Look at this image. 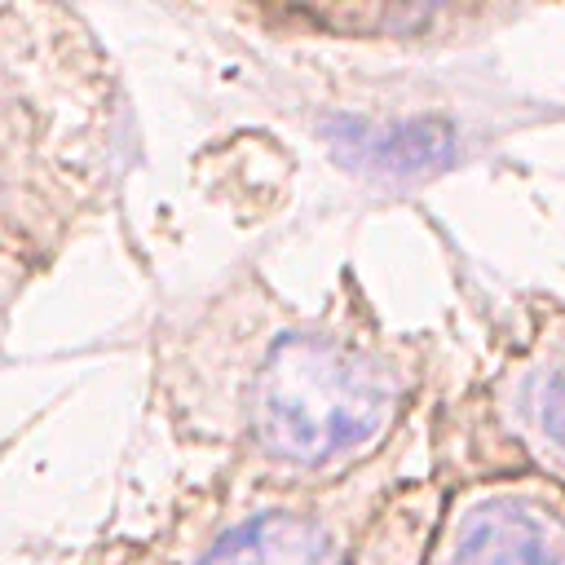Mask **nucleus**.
<instances>
[{
  "mask_svg": "<svg viewBox=\"0 0 565 565\" xmlns=\"http://www.w3.org/2000/svg\"><path fill=\"white\" fill-rule=\"evenodd\" d=\"M428 340L393 331L358 282L322 309L282 300L256 269L172 313L154 335V393L221 481L313 490L375 463L424 411Z\"/></svg>",
  "mask_w": 565,
  "mask_h": 565,
  "instance_id": "f257e3e1",
  "label": "nucleus"
},
{
  "mask_svg": "<svg viewBox=\"0 0 565 565\" xmlns=\"http://www.w3.org/2000/svg\"><path fill=\"white\" fill-rule=\"evenodd\" d=\"M128 146V97L93 26L57 4H0V225L57 256L106 212Z\"/></svg>",
  "mask_w": 565,
  "mask_h": 565,
  "instance_id": "f03ea898",
  "label": "nucleus"
},
{
  "mask_svg": "<svg viewBox=\"0 0 565 565\" xmlns=\"http://www.w3.org/2000/svg\"><path fill=\"white\" fill-rule=\"evenodd\" d=\"M424 441L428 415L419 411L375 463L335 486L274 490L221 481L212 508L190 525L177 565H353L358 539L388 494L406 486V463Z\"/></svg>",
  "mask_w": 565,
  "mask_h": 565,
  "instance_id": "7ed1b4c3",
  "label": "nucleus"
},
{
  "mask_svg": "<svg viewBox=\"0 0 565 565\" xmlns=\"http://www.w3.org/2000/svg\"><path fill=\"white\" fill-rule=\"evenodd\" d=\"M424 565H565V490L521 468L446 490Z\"/></svg>",
  "mask_w": 565,
  "mask_h": 565,
  "instance_id": "20e7f679",
  "label": "nucleus"
},
{
  "mask_svg": "<svg viewBox=\"0 0 565 565\" xmlns=\"http://www.w3.org/2000/svg\"><path fill=\"white\" fill-rule=\"evenodd\" d=\"M477 415L521 472L565 490V309L543 313L481 380Z\"/></svg>",
  "mask_w": 565,
  "mask_h": 565,
  "instance_id": "39448f33",
  "label": "nucleus"
},
{
  "mask_svg": "<svg viewBox=\"0 0 565 565\" xmlns=\"http://www.w3.org/2000/svg\"><path fill=\"white\" fill-rule=\"evenodd\" d=\"M243 18L278 22L282 31H322L327 40H358V44H411L437 49L459 40H481L486 26H499V9L472 4H287V9H252Z\"/></svg>",
  "mask_w": 565,
  "mask_h": 565,
  "instance_id": "423d86ee",
  "label": "nucleus"
},
{
  "mask_svg": "<svg viewBox=\"0 0 565 565\" xmlns=\"http://www.w3.org/2000/svg\"><path fill=\"white\" fill-rule=\"evenodd\" d=\"M441 481H406L388 494V503L371 516L358 539L353 565H424L437 516H441Z\"/></svg>",
  "mask_w": 565,
  "mask_h": 565,
  "instance_id": "0eeeda50",
  "label": "nucleus"
},
{
  "mask_svg": "<svg viewBox=\"0 0 565 565\" xmlns=\"http://www.w3.org/2000/svg\"><path fill=\"white\" fill-rule=\"evenodd\" d=\"M40 269H44L40 252L26 238H18L9 225H0V340H4V327H9L18 296L26 291V282H35Z\"/></svg>",
  "mask_w": 565,
  "mask_h": 565,
  "instance_id": "6e6552de",
  "label": "nucleus"
}]
</instances>
